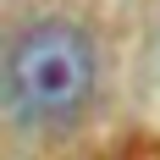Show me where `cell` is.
<instances>
[{"mask_svg":"<svg viewBox=\"0 0 160 160\" xmlns=\"http://www.w3.org/2000/svg\"><path fill=\"white\" fill-rule=\"evenodd\" d=\"M94 78L99 66H94L88 33L78 22L44 17L17 33L11 55H6V105L17 122L55 132L83 116V105L94 99Z\"/></svg>","mask_w":160,"mask_h":160,"instance_id":"6da1fadb","label":"cell"}]
</instances>
